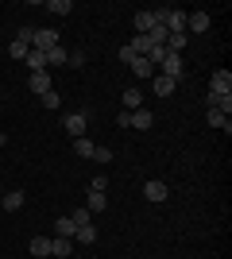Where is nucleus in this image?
Instances as JSON below:
<instances>
[{"label":"nucleus","instance_id":"f257e3e1","mask_svg":"<svg viewBox=\"0 0 232 259\" xmlns=\"http://www.w3.org/2000/svg\"><path fill=\"white\" fill-rule=\"evenodd\" d=\"M155 74H163V77H170V81H182V77H186V66H182V54H170L166 51L163 54V62H159V70H155Z\"/></svg>","mask_w":232,"mask_h":259},{"label":"nucleus","instance_id":"f03ea898","mask_svg":"<svg viewBox=\"0 0 232 259\" xmlns=\"http://www.w3.org/2000/svg\"><path fill=\"white\" fill-rule=\"evenodd\" d=\"M55 47H62V39H58L55 27H35V39H31V51H55Z\"/></svg>","mask_w":232,"mask_h":259},{"label":"nucleus","instance_id":"7ed1b4c3","mask_svg":"<svg viewBox=\"0 0 232 259\" xmlns=\"http://www.w3.org/2000/svg\"><path fill=\"white\" fill-rule=\"evenodd\" d=\"M89 116H93V108H77V112H70V116H66V132L74 136V140H81V136H85Z\"/></svg>","mask_w":232,"mask_h":259},{"label":"nucleus","instance_id":"20e7f679","mask_svg":"<svg viewBox=\"0 0 232 259\" xmlns=\"http://www.w3.org/2000/svg\"><path fill=\"white\" fill-rule=\"evenodd\" d=\"M209 27H213L209 12H190V16H186V35H205Z\"/></svg>","mask_w":232,"mask_h":259},{"label":"nucleus","instance_id":"39448f33","mask_svg":"<svg viewBox=\"0 0 232 259\" xmlns=\"http://www.w3.org/2000/svg\"><path fill=\"white\" fill-rule=\"evenodd\" d=\"M27 89H31L35 97L51 93V89H55V85H51V74H47V70H43V74H27Z\"/></svg>","mask_w":232,"mask_h":259},{"label":"nucleus","instance_id":"423d86ee","mask_svg":"<svg viewBox=\"0 0 232 259\" xmlns=\"http://www.w3.org/2000/svg\"><path fill=\"white\" fill-rule=\"evenodd\" d=\"M151 124H155L151 108H135V112H128V128H140V132H147Z\"/></svg>","mask_w":232,"mask_h":259},{"label":"nucleus","instance_id":"0eeeda50","mask_svg":"<svg viewBox=\"0 0 232 259\" xmlns=\"http://www.w3.org/2000/svg\"><path fill=\"white\" fill-rule=\"evenodd\" d=\"M209 93H232V74L228 70H217L209 77Z\"/></svg>","mask_w":232,"mask_h":259},{"label":"nucleus","instance_id":"6e6552de","mask_svg":"<svg viewBox=\"0 0 232 259\" xmlns=\"http://www.w3.org/2000/svg\"><path fill=\"white\" fill-rule=\"evenodd\" d=\"M144 197H147V201H166V197H170V190H166V182L151 178V182L144 186Z\"/></svg>","mask_w":232,"mask_h":259},{"label":"nucleus","instance_id":"1a4fd4ad","mask_svg":"<svg viewBox=\"0 0 232 259\" xmlns=\"http://www.w3.org/2000/svg\"><path fill=\"white\" fill-rule=\"evenodd\" d=\"M205 105L228 116V112H232V93H209V97H205Z\"/></svg>","mask_w":232,"mask_h":259},{"label":"nucleus","instance_id":"9d476101","mask_svg":"<svg viewBox=\"0 0 232 259\" xmlns=\"http://www.w3.org/2000/svg\"><path fill=\"white\" fill-rule=\"evenodd\" d=\"M0 201H4V209H8V213H16V209H23L27 194H23V190H12V194H0Z\"/></svg>","mask_w":232,"mask_h":259},{"label":"nucleus","instance_id":"9b49d317","mask_svg":"<svg viewBox=\"0 0 232 259\" xmlns=\"http://www.w3.org/2000/svg\"><path fill=\"white\" fill-rule=\"evenodd\" d=\"M105 205H109V197H105V194H97V190H89V194H85V209H89V213H105Z\"/></svg>","mask_w":232,"mask_h":259},{"label":"nucleus","instance_id":"f8f14e48","mask_svg":"<svg viewBox=\"0 0 232 259\" xmlns=\"http://www.w3.org/2000/svg\"><path fill=\"white\" fill-rule=\"evenodd\" d=\"M23 62H27V70H31V74H43V70H47V54H43V51H27V58H23Z\"/></svg>","mask_w":232,"mask_h":259},{"label":"nucleus","instance_id":"ddd939ff","mask_svg":"<svg viewBox=\"0 0 232 259\" xmlns=\"http://www.w3.org/2000/svg\"><path fill=\"white\" fill-rule=\"evenodd\" d=\"M74 232H77V228H74L70 217H58V221H55V236L58 240H74Z\"/></svg>","mask_w":232,"mask_h":259},{"label":"nucleus","instance_id":"4468645a","mask_svg":"<svg viewBox=\"0 0 232 259\" xmlns=\"http://www.w3.org/2000/svg\"><path fill=\"white\" fill-rule=\"evenodd\" d=\"M186 47H190V35L186 31H174L170 39H166V51H170V54H182Z\"/></svg>","mask_w":232,"mask_h":259},{"label":"nucleus","instance_id":"2eb2a0df","mask_svg":"<svg viewBox=\"0 0 232 259\" xmlns=\"http://www.w3.org/2000/svg\"><path fill=\"white\" fill-rule=\"evenodd\" d=\"M128 51H132L135 58H147V54H151V43H147V35H132V43H128Z\"/></svg>","mask_w":232,"mask_h":259},{"label":"nucleus","instance_id":"dca6fc26","mask_svg":"<svg viewBox=\"0 0 232 259\" xmlns=\"http://www.w3.org/2000/svg\"><path fill=\"white\" fill-rule=\"evenodd\" d=\"M155 27V12H135V35H147Z\"/></svg>","mask_w":232,"mask_h":259},{"label":"nucleus","instance_id":"f3484780","mask_svg":"<svg viewBox=\"0 0 232 259\" xmlns=\"http://www.w3.org/2000/svg\"><path fill=\"white\" fill-rule=\"evenodd\" d=\"M93 147H97V143L89 140V136H81V140H74V155H77V159H93Z\"/></svg>","mask_w":232,"mask_h":259},{"label":"nucleus","instance_id":"a211bd4d","mask_svg":"<svg viewBox=\"0 0 232 259\" xmlns=\"http://www.w3.org/2000/svg\"><path fill=\"white\" fill-rule=\"evenodd\" d=\"M27 248H31V255H35V259H47V255H51V240H47V236H35Z\"/></svg>","mask_w":232,"mask_h":259},{"label":"nucleus","instance_id":"6ab92c4d","mask_svg":"<svg viewBox=\"0 0 232 259\" xmlns=\"http://www.w3.org/2000/svg\"><path fill=\"white\" fill-rule=\"evenodd\" d=\"M124 112H135V108H144V93H140V89H124Z\"/></svg>","mask_w":232,"mask_h":259},{"label":"nucleus","instance_id":"aec40b11","mask_svg":"<svg viewBox=\"0 0 232 259\" xmlns=\"http://www.w3.org/2000/svg\"><path fill=\"white\" fill-rule=\"evenodd\" d=\"M128 66H132V74H135V77H151V74H155V66L147 62V58H132Z\"/></svg>","mask_w":232,"mask_h":259},{"label":"nucleus","instance_id":"412c9836","mask_svg":"<svg viewBox=\"0 0 232 259\" xmlns=\"http://www.w3.org/2000/svg\"><path fill=\"white\" fill-rule=\"evenodd\" d=\"M174 81H170V77H163V74H155V93H159V97H170V93H174Z\"/></svg>","mask_w":232,"mask_h":259},{"label":"nucleus","instance_id":"4be33fe9","mask_svg":"<svg viewBox=\"0 0 232 259\" xmlns=\"http://www.w3.org/2000/svg\"><path fill=\"white\" fill-rule=\"evenodd\" d=\"M47 12H51V16H70L74 4H70V0H47Z\"/></svg>","mask_w":232,"mask_h":259},{"label":"nucleus","instance_id":"5701e85b","mask_svg":"<svg viewBox=\"0 0 232 259\" xmlns=\"http://www.w3.org/2000/svg\"><path fill=\"white\" fill-rule=\"evenodd\" d=\"M209 124H213V128H224V136L232 132V120L224 116V112H217V108H209Z\"/></svg>","mask_w":232,"mask_h":259},{"label":"nucleus","instance_id":"b1692460","mask_svg":"<svg viewBox=\"0 0 232 259\" xmlns=\"http://www.w3.org/2000/svg\"><path fill=\"white\" fill-rule=\"evenodd\" d=\"M70 221H74V228H85V225H93V213L81 205V209H74V213H70Z\"/></svg>","mask_w":232,"mask_h":259},{"label":"nucleus","instance_id":"393cba45","mask_svg":"<svg viewBox=\"0 0 232 259\" xmlns=\"http://www.w3.org/2000/svg\"><path fill=\"white\" fill-rule=\"evenodd\" d=\"M74 240H77V244H97V228H93V225L77 228V232H74Z\"/></svg>","mask_w":232,"mask_h":259},{"label":"nucleus","instance_id":"a878e982","mask_svg":"<svg viewBox=\"0 0 232 259\" xmlns=\"http://www.w3.org/2000/svg\"><path fill=\"white\" fill-rule=\"evenodd\" d=\"M51 66H66V47H55V51H47V70Z\"/></svg>","mask_w":232,"mask_h":259},{"label":"nucleus","instance_id":"bb28decb","mask_svg":"<svg viewBox=\"0 0 232 259\" xmlns=\"http://www.w3.org/2000/svg\"><path fill=\"white\" fill-rule=\"evenodd\" d=\"M51 255L66 259V255H70V240H58V236H55V240H51Z\"/></svg>","mask_w":232,"mask_h":259},{"label":"nucleus","instance_id":"cd10ccee","mask_svg":"<svg viewBox=\"0 0 232 259\" xmlns=\"http://www.w3.org/2000/svg\"><path fill=\"white\" fill-rule=\"evenodd\" d=\"M39 101H43V108H58V105H62V97H58V89H51V93H43V97H39Z\"/></svg>","mask_w":232,"mask_h":259},{"label":"nucleus","instance_id":"c85d7f7f","mask_svg":"<svg viewBox=\"0 0 232 259\" xmlns=\"http://www.w3.org/2000/svg\"><path fill=\"white\" fill-rule=\"evenodd\" d=\"M31 39H35V27H20V31H16V43L31 47Z\"/></svg>","mask_w":232,"mask_h":259},{"label":"nucleus","instance_id":"c756f323","mask_svg":"<svg viewBox=\"0 0 232 259\" xmlns=\"http://www.w3.org/2000/svg\"><path fill=\"white\" fill-rule=\"evenodd\" d=\"M93 162H112V147H93Z\"/></svg>","mask_w":232,"mask_h":259},{"label":"nucleus","instance_id":"7c9ffc66","mask_svg":"<svg viewBox=\"0 0 232 259\" xmlns=\"http://www.w3.org/2000/svg\"><path fill=\"white\" fill-rule=\"evenodd\" d=\"M27 51H31V47H23V43H8V54H12V58H27Z\"/></svg>","mask_w":232,"mask_h":259},{"label":"nucleus","instance_id":"2f4dec72","mask_svg":"<svg viewBox=\"0 0 232 259\" xmlns=\"http://www.w3.org/2000/svg\"><path fill=\"white\" fill-rule=\"evenodd\" d=\"M66 66H85V51H70L66 54Z\"/></svg>","mask_w":232,"mask_h":259},{"label":"nucleus","instance_id":"473e14b6","mask_svg":"<svg viewBox=\"0 0 232 259\" xmlns=\"http://www.w3.org/2000/svg\"><path fill=\"white\" fill-rule=\"evenodd\" d=\"M89 190H97V194H105V190H109V178H105V174H97V178L89 182Z\"/></svg>","mask_w":232,"mask_h":259},{"label":"nucleus","instance_id":"72a5a7b5","mask_svg":"<svg viewBox=\"0 0 232 259\" xmlns=\"http://www.w3.org/2000/svg\"><path fill=\"white\" fill-rule=\"evenodd\" d=\"M4 140H8V136H0V147H4Z\"/></svg>","mask_w":232,"mask_h":259}]
</instances>
